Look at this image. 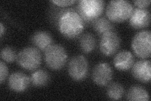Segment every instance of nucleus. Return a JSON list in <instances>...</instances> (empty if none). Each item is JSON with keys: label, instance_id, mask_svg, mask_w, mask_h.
Segmentation results:
<instances>
[{"label": "nucleus", "instance_id": "1", "mask_svg": "<svg viewBox=\"0 0 151 101\" xmlns=\"http://www.w3.org/2000/svg\"><path fill=\"white\" fill-rule=\"evenodd\" d=\"M84 22L76 11L68 9L60 15L58 28L62 34L69 39L78 37L83 32Z\"/></svg>", "mask_w": 151, "mask_h": 101}, {"label": "nucleus", "instance_id": "2", "mask_svg": "<svg viewBox=\"0 0 151 101\" xmlns=\"http://www.w3.org/2000/svg\"><path fill=\"white\" fill-rule=\"evenodd\" d=\"M133 12L130 2L125 0H113L108 4L106 14L109 20L122 22L129 19Z\"/></svg>", "mask_w": 151, "mask_h": 101}, {"label": "nucleus", "instance_id": "3", "mask_svg": "<svg viewBox=\"0 0 151 101\" xmlns=\"http://www.w3.org/2000/svg\"><path fill=\"white\" fill-rule=\"evenodd\" d=\"M104 8L103 0H81L78 2V13L84 22H92L100 17Z\"/></svg>", "mask_w": 151, "mask_h": 101}, {"label": "nucleus", "instance_id": "4", "mask_svg": "<svg viewBox=\"0 0 151 101\" xmlns=\"http://www.w3.org/2000/svg\"><path fill=\"white\" fill-rule=\"evenodd\" d=\"M17 61L23 69L30 71L35 70L41 64L42 55L37 48L27 47L18 54Z\"/></svg>", "mask_w": 151, "mask_h": 101}, {"label": "nucleus", "instance_id": "5", "mask_svg": "<svg viewBox=\"0 0 151 101\" xmlns=\"http://www.w3.org/2000/svg\"><path fill=\"white\" fill-rule=\"evenodd\" d=\"M68 60L64 47L60 44H52L45 51V61L50 68L58 70L63 68Z\"/></svg>", "mask_w": 151, "mask_h": 101}, {"label": "nucleus", "instance_id": "6", "mask_svg": "<svg viewBox=\"0 0 151 101\" xmlns=\"http://www.w3.org/2000/svg\"><path fill=\"white\" fill-rule=\"evenodd\" d=\"M132 47L135 54L141 58H148L151 52V33L149 31L136 33L132 42Z\"/></svg>", "mask_w": 151, "mask_h": 101}, {"label": "nucleus", "instance_id": "7", "mask_svg": "<svg viewBox=\"0 0 151 101\" xmlns=\"http://www.w3.org/2000/svg\"><path fill=\"white\" fill-rule=\"evenodd\" d=\"M88 62L82 55L73 57L68 64V73L73 80L81 81L86 78L88 73Z\"/></svg>", "mask_w": 151, "mask_h": 101}, {"label": "nucleus", "instance_id": "8", "mask_svg": "<svg viewBox=\"0 0 151 101\" xmlns=\"http://www.w3.org/2000/svg\"><path fill=\"white\" fill-rule=\"evenodd\" d=\"M120 45V39L115 32H108L101 36L100 49L103 54L110 56L115 54Z\"/></svg>", "mask_w": 151, "mask_h": 101}, {"label": "nucleus", "instance_id": "9", "mask_svg": "<svg viewBox=\"0 0 151 101\" xmlns=\"http://www.w3.org/2000/svg\"><path fill=\"white\" fill-rule=\"evenodd\" d=\"M113 75L111 66L106 62H103L94 67L92 78L96 84L101 86H105L110 83L113 78Z\"/></svg>", "mask_w": 151, "mask_h": 101}, {"label": "nucleus", "instance_id": "10", "mask_svg": "<svg viewBox=\"0 0 151 101\" xmlns=\"http://www.w3.org/2000/svg\"><path fill=\"white\" fill-rule=\"evenodd\" d=\"M130 24L135 29L147 27L150 22V13L145 8H136L130 17Z\"/></svg>", "mask_w": 151, "mask_h": 101}, {"label": "nucleus", "instance_id": "11", "mask_svg": "<svg viewBox=\"0 0 151 101\" xmlns=\"http://www.w3.org/2000/svg\"><path fill=\"white\" fill-rule=\"evenodd\" d=\"M132 66V73L135 79L143 83L149 82L151 79V66L149 60L138 61Z\"/></svg>", "mask_w": 151, "mask_h": 101}, {"label": "nucleus", "instance_id": "12", "mask_svg": "<svg viewBox=\"0 0 151 101\" xmlns=\"http://www.w3.org/2000/svg\"><path fill=\"white\" fill-rule=\"evenodd\" d=\"M30 80L28 76L22 72L17 71L10 75L8 78L9 89L16 92H24L30 85Z\"/></svg>", "mask_w": 151, "mask_h": 101}, {"label": "nucleus", "instance_id": "13", "mask_svg": "<svg viewBox=\"0 0 151 101\" xmlns=\"http://www.w3.org/2000/svg\"><path fill=\"white\" fill-rule=\"evenodd\" d=\"M113 63L115 68L120 71L129 70L134 65V57L130 52L122 51L115 56Z\"/></svg>", "mask_w": 151, "mask_h": 101}, {"label": "nucleus", "instance_id": "14", "mask_svg": "<svg viewBox=\"0 0 151 101\" xmlns=\"http://www.w3.org/2000/svg\"><path fill=\"white\" fill-rule=\"evenodd\" d=\"M32 42L38 48V49L45 51L53 44V39L47 32L38 31L32 36Z\"/></svg>", "mask_w": 151, "mask_h": 101}, {"label": "nucleus", "instance_id": "15", "mask_svg": "<svg viewBox=\"0 0 151 101\" xmlns=\"http://www.w3.org/2000/svg\"><path fill=\"white\" fill-rule=\"evenodd\" d=\"M127 99L132 101H147L149 100V95L142 86L134 85L127 92Z\"/></svg>", "mask_w": 151, "mask_h": 101}, {"label": "nucleus", "instance_id": "16", "mask_svg": "<svg viewBox=\"0 0 151 101\" xmlns=\"http://www.w3.org/2000/svg\"><path fill=\"white\" fill-rule=\"evenodd\" d=\"M50 80V75L48 72L44 70H38L31 75L30 81L36 87H42L45 86Z\"/></svg>", "mask_w": 151, "mask_h": 101}, {"label": "nucleus", "instance_id": "17", "mask_svg": "<svg viewBox=\"0 0 151 101\" xmlns=\"http://www.w3.org/2000/svg\"><path fill=\"white\" fill-rule=\"evenodd\" d=\"M81 49L85 53L91 52L96 46V39L94 36L90 33L83 34L79 41Z\"/></svg>", "mask_w": 151, "mask_h": 101}, {"label": "nucleus", "instance_id": "18", "mask_svg": "<svg viewBox=\"0 0 151 101\" xmlns=\"http://www.w3.org/2000/svg\"><path fill=\"white\" fill-rule=\"evenodd\" d=\"M93 27L94 30L101 36L108 32L112 31L114 28L111 22L104 17L98 18L93 22Z\"/></svg>", "mask_w": 151, "mask_h": 101}, {"label": "nucleus", "instance_id": "19", "mask_svg": "<svg viewBox=\"0 0 151 101\" xmlns=\"http://www.w3.org/2000/svg\"><path fill=\"white\" fill-rule=\"evenodd\" d=\"M124 94V89L119 83H112L107 89V95L111 100H119Z\"/></svg>", "mask_w": 151, "mask_h": 101}, {"label": "nucleus", "instance_id": "20", "mask_svg": "<svg viewBox=\"0 0 151 101\" xmlns=\"http://www.w3.org/2000/svg\"><path fill=\"white\" fill-rule=\"evenodd\" d=\"M15 50L10 47H4L1 51V57L2 60L8 62H13L17 59Z\"/></svg>", "mask_w": 151, "mask_h": 101}, {"label": "nucleus", "instance_id": "21", "mask_svg": "<svg viewBox=\"0 0 151 101\" xmlns=\"http://www.w3.org/2000/svg\"><path fill=\"white\" fill-rule=\"evenodd\" d=\"M8 74V69L6 65L2 61H0V82L3 84L6 80Z\"/></svg>", "mask_w": 151, "mask_h": 101}, {"label": "nucleus", "instance_id": "22", "mask_svg": "<svg viewBox=\"0 0 151 101\" xmlns=\"http://www.w3.org/2000/svg\"><path fill=\"white\" fill-rule=\"evenodd\" d=\"M51 2L59 7H64L72 5L76 2V1H74V0H65H65H53V1H51Z\"/></svg>", "mask_w": 151, "mask_h": 101}, {"label": "nucleus", "instance_id": "23", "mask_svg": "<svg viewBox=\"0 0 151 101\" xmlns=\"http://www.w3.org/2000/svg\"><path fill=\"white\" fill-rule=\"evenodd\" d=\"M150 0H140V1H134V3L135 5L140 8H145L149 6L150 3Z\"/></svg>", "mask_w": 151, "mask_h": 101}, {"label": "nucleus", "instance_id": "24", "mask_svg": "<svg viewBox=\"0 0 151 101\" xmlns=\"http://www.w3.org/2000/svg\"><path fill=\"white\" fill-rule=\"evenodd\" d=\"M0 27H1V31H0V37H1V38H2L3 36V33L4 32V31H5V28H4V25L3 23H0Z\"/></svg>", "mask_w": 151, "mask_h": 101}]
</instances>
